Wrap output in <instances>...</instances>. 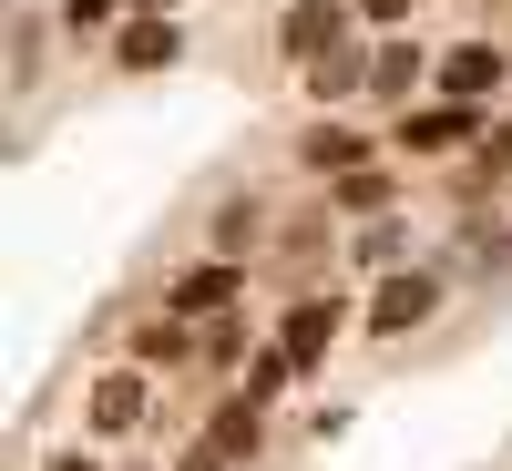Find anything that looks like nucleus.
Returning <instances> with one entry per match:
<instances>
[{
  "instance_id": "dca6fc26",
  "label": "nucleus",
  "mask_w": 512,
  "mask_h": 471,
  "mask_svg": "<svg viewBox=\"0 0 512 471\" xmlns=\"http://www.w3.org/2000/svg\"><path fill=\"white\" fill-rule=\"evenodd\" d=\"M246 359V318H216V328H205V369H236Z\"/></svg>"
},
{
  "instance_id": "423d86ee",
  "label": "nucleus",
  "mask_w": 512,
  "mask_h": 471,
  "mask_svg": "<svg viewBox=\"0 0 512 471\" xmlns=\"http://www.w3.org/2000/svg\"><path fill=\"white\" fill-rule=\"evenodd\" d=\"M277 349H287L297 369H318V359L338 349V297H297V308L277 318Z\"/></svg>"
},
{
  "instance_id": "20e7f679",
  "label": "nucleus",
  "mask_w": 512,
  "mask_h": 471,
  "mask_svg": "<svg viewBox=\"0 0 512 471\" xmlns=\"http://www.w3.org/2000/svg\"><path fill=\"white\" fill-rule=\"evenodd\" d=\"M246 297V256H205V267H185L175 287H164V308H185V318H216Z\"/></svg>"
},
{
  "instance_id": "a211bd4d",
  "label": "nucleus",
  "mask_w": 512,
  "mask_h": 471,
  "mask_svg": "<svg viewBox=\"0 0 512 471\" xmlns=\"http://www.w3.org/2000/svg\"><path fill=\"white\" fill-rule=\"evenodd\" d=\"M359 256H369V267H390V256H400V226H390V216H369V236H359Z\"/></svg>"
},
{
  "instance_id": "2eb2a0df",
  "label": "nucleus",
  "mask_w": 512,
  "mask_h": 471,
  "mask_svg": "<svg viewBox=\"0 0 512 471\" xmlns=\"http://www.w3.org/2000/svg\"><path fill=\"white\" fill-rule=\"evenodd\" d=\"M349 82H359V52H318L308 62V93H349Z\"/></svg>"
},
{
  "instance_id": "f8f14e48",
  "label": "nucleus",
  "mask_w": 512,
  "mask_h": 471,
  "mask_svg": "<svg viewBox=\"0 0 512 471\" xmlns=\"http://www.w3.org/2000/svg\"><path fill=\"white\" fill-rule=\"evenodd\" d=\"M328 195H338V216H390V205H400V175H390V164H349V175H328Z\"/></svg>"
},
{
  "instance_id": "6e6552de",
  "label": "nucleus",
  "mask_w": 512,
  "mask_h": 471,
  "mask_svg": "<svg viewBox=\"0 0 512 471\" xmlns=\"http://www.w3.org/2000/svg\"><path fill=\"white\" fill-rule=\"evenodd\" d=\"M205 441H216L226 461H256V451H267V410H256V390H246V379H236V390L216 400V420H205Z\"/></svg>"
},
{
  "instance_id": "9d476101",
  "label": "nucleus",
  "mask_w": 512,
  "mask_h": 471,
  "mask_svg": "<svg viewBox=\"0 0 512 471\" xmlns=\"http://www.w3.org/2000/svg\"><path fill=\"white\" fill-rule=\"evenodd\" d=\"M338 11H349V0H287V21H277L287 62H318V52H338Z\"/></svg>"
},
{
  "instance_id": "0eeeda50",
  "label": "nucleus",
  "mask_w": 512,
  "mask_h": 471,
  "mask_svg": "<svg viewBox=\"0 0 512 471\" xmlns=\"http://www.w3.org/2000/svg\"><path fill=\"white\" fill-rule=\"evenodd\" d=\"M123 359L134 369H185V359H205V338L185 328V308H164V318H144L134 338H123Z\"/></svg>"
},
{
  "instance_id": "4be33fe9",
  "label": "nucleus",
  "mask_w": 512,
  "mask_h": 471,
  "mask_svg": "<svg viewBox=\"0 0 512 471\" xmlns=\"http://www.w3.org/2000/svg\"><path fill=\"white\" fill-rule=\"evenodd\" d=\"M41 471H103L93 451H52V461H41Z\"/></svg>"
},
{
  "instance_id": "4468645a",
  "label": "nucleus",
  "mask_w": 512,
  "mask_h": 471,
  "mask_svg": "<svg viewBox=\"0 0 512 471\" xmlns=\"http://www.w3.org/2000/svg\"><path fill=\"white\" fill-rule=\"evenodd\" d=\"M256 226H267V205H256V195H226V205H216V246H256Z\"/></svg>"
},
{
  "instance_id": "39448f33",
  "label": "nucleus",
  "mask_w": 512,
  "mask_h": 471,
  "mask_svg": "<svg viewBox=\"0 0 512 471\" xmlns=\"http://www.w3.org/2000/svg\"><path fill=\"white\" fill-rule=\"evenodd\" d=\"M144 400H154V390H144V369L123 359V369L93 379V400H82V410H93V431H103V441H123V431H144Z\"/></svg>"
},
{
  "instance_id": "6ab92c4d",
  "label": "nucleus",
  "mask_w": 512,
  "mask_h": 471,
  "mask_svg": "<svg viewBox=\"0 0 512 471\" xmlns=\"http://www.w3.org/2000/svg\"><path fill=\"white\" fill-rule=\"evenodd\" d=\"M472 175H512V123H502V134H482V154H472Z\"/></svg>"
},
{
  "instance_id": "f3484780",
  "label": "nucleus",
  "mask_w": 512,
  "mask_h": 471,
  "mask_svg": "<svg viewBox=\"0 0 512 471\" xmlns=\"http://www.w3.org/2000/svg\"><path fill=\"white\" fill-rule=\"evenodd\" d=\"M123 0H62V31H113Z\"/></svg>"
},
{
  "instance_id": "1a4fd4ad",
  "label": "nucleus",
  "mask_w": 512,
  "mask_h": 471,
  "mask_svg": "<svg viewBox=\"0 0 512 471\" xmlns=\"http://www.w3.org/2000/svg\"><path fill=\"white\" fill-rule=\"evenodd\" d=\"M431 72H441V62L420 52V41H379V52H369V103H410Z\"/></svg>"
},
{
  "instance_id": "ddd939ff",
  "label": "nucleus",
  "mask_w": 512,
  "mask_h": 471,
  "mask_svg": "<svg viewBox=\"0 0 512 471\" xmlns=\"http://www.w3.org/2000/svg\"><path fill=\"white\" fill-rule=\"evenodd\" d=\"M297 154H308L318 175H349V164H369V134H349V123H308V134H297Z\"/></svg>"
},
{
  "instance_id": "412c9836",
  "label": "nucleus",
  "mask_w": 512,
  "mask_h": 471,
  "mask_svg": "<svg viewBox=\"0 0 512 471\" xmlns=\"http://www.w3.org/2000/svg\"><path fill=\"white\" fill-rule=\"evenodd\" d=\"M175 471H226V451H216V441H195V451H185Z\"/></svg>"
},
{
  "instance_id": "f257e3e1",
  "label": "nucleus",
  "mask_w": 512,
  "mask_h": 471,
  "mask_svg": "<svg viewBox=\"0 0 512 471\" xmlns=\"http://www.w3.org/2000/svg\"><path fill=\"white\" fill-rule=\"evenodd\" d=\"M431 82H441V103H472V113H492V103H502V82H512V52H502V41H451Z\"/></svg>"
},
{
  "instance_id": "9b49d317",
  "label": "nucleus",
  "mask_w": 512,
  "mask_h": 471,
  "mask_svg": "<svg viewBox=\"0 0 512 471\" xmlns=\"http://www.w3.org/2000/svg\"><path fill=\"white\" fill-rule=\"evenodd\" d=\"M472 103H431V113H400V154H451V144H472Z\"/></svg>"
},
{
  "instance_id": "aec40b11",
  "label": "nucleus",
  "mask_w": 512,
  "mask_h": 471,
  "mask_svg": "<svg viewBox=\"0 0 512 471\" xmlns=\"http://www.w3.org/2000/svg\"><path fill=\"white\" fill-rule=\"evenodd\" d=\"M349 11H359V21H379V31H400V21L420 11V0H349Z\"/></svg>"
},
{
  "instance_id": "7ed1b4c3",
  "label": "nucleus",
  "mask_w": 512,
  "mask_h": 471,
  "mask_svg": "<svg viewBox=\"0 0 512 471\" xmlns=\"http://www.w3.org/2000/svg\"><path fill=\"white\" fill-rule=\"evenodd\" d=\"M431 308H441V277H431V267H410V277H379V297H369V338H410Z\"/></svg>"
},
{
  "instance_id": "f03ea898",
  "label": "nucleus",
  "mask_w": 512,
  "mask_h": 471,
  "mask_svg": "<svg viewBox=\"0 0 512 471\" xmlns=\"http://www.w3.org/2000/svg\"><path fill=\"white\" fill-rule=\"evenodd\" d=\"M113 62H123V72H175V62H185V21L144 0V11L113 31Z\"/></svg>"
}]
</instances>
